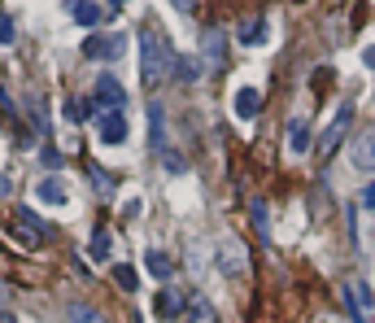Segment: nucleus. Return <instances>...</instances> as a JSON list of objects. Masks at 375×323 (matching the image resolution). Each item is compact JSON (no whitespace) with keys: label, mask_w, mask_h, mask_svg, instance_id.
Listing matches in <instances>:
<instances>
[{"label":"nucleus","mask_w":375,"mask_h":323,"mask_svg":"<svg viewBox=\"0 0 375 323\" xmlns=\"http://www.w3.org/2000/svg\"><path fill=\"white\" fill-rule=\"evenodd\" d=\"M170 74H175V57H170L166 40L144 26L140 31V84H144V92H157Z\"/></svg>","instance_id":"f257e3e1"},{"label":"nucleus","mask_w":375,"mask_h":323,"mask_svg":"<svg viewBox=\"0 0 375 323\" xmlns=\"http://www.w3.org/2000/svg\"><path fill=\"white\" fill-rule=\"evenodd\" d=\"M349 123H353V105L345 101V105L336 109V118L323 127V136H319V157H332V153L340 149V140L349 136Z\"/></svg>","instance_id":"f03ea898"},{"label":"nucleus","mask_w":375,"mask_h":323,"mask_svg":"<svg viewBox=\"0 0 375 323\" xmlns=\"http://www.w3.org/2000/svg\"><path fill=\"white\" fill-rule=\"evenodd\" d=\"M214 253H218V271H223V276L236 280V276H244V271H249V249H244L236 236H223Z\"/></svg>","instance_id":"7ed1b4c3"},{"label":"nucleus","mask_w":375,"mask_h":323,"mask_svg":"<svg viewBox=\"0 0 375 323\" xmlns=\"http://www.w3.org/2000/svg\"><path fill=\"white\" fill-rule=\"evenodd\" d=\"M349 166H353V171H362V175H375V127L353 140V149H349Z\"/></svg>","instance_id":"20e7f679"},{"label":"nucleus","mask_w":375,"mask_h":323,"mask_svg":"<svg viewBox=\"0 0 375 323\" xmlns=\"http://www.w3.org/2000/svg\"><path fill=\"white\" fill-rule=\"evenodd\" d=\"M96 136H101L105 144H122V140H127V118H122V109H109V114L96 118Z\"/></svg>","instance_id":"39448f33"},{"label":"nucleus","mask_w":375,"mask_h":323,"mask_svg":"<svg viewBox=\"0 0 375 323\" xmlns=\"http://www.w3.org/2000/svg\"><path fill=\"white\" fill-rule=\"evenodd\" d=\"M184 319L188 323H218V315H214V301L209 297H188V310H184Z\"/></svg>","instance_id":"423d86ee"},{"label":"nucleus","mask_w":375,"mask_h":323,"mask_svg":"<svg viewBox=\"0 0 375 323\" xmlns=\"http://www.w3.org/2000/svg\"><path fill=\"white\" fill-rule=\"evenodd\" d=\"M236 114L240 118H257V114H262V92H257V88H240L236 92Z\"/></svg>","instance_id":"0eeeda50"},{"label":"nucleus","mask_w":375,"mask_h":323,"mask_svg":"<svg viewBox=\"0 0 375 323\" xmlns=\"http://www.w3.org/2000/svg\"><path fill=\"white\" fill-rule=\"evenodd\" d=\"M184 310H188V301L179 297L175 288H161V293H157V315H161V319H179Z\"/></svg>","instance_id":"6e6552de"},{"label":"nucleus","mask_w":375,"mask_h":323,"mask_svg":"<svg viewBox=\"0 0 375 323\" xmlns=\"http://www.w3.org/2000/svg\"><path fill=\"white\" fill-rule=\"evenodd\" d=\"M96 105H101L105 114L109 109H122V88L113 84V79H101V84H96Z\"/></svg>","instance_id":"1a4fd4ad"},{"label":"nucleus","mask_w":375,"mask_h":323,"mask_svg":"<svg viewBox=\"0 0 375 323\" xmlns=\"http://www.w3.org/2000/svg\"><path fill=\"white\" fill-rule=\"evenodd\" d=\"M144 271H149L153 280H170V271H175V262H170V258L161 253V249H149V253H144Z\"/></svg>","instance_id":"9d476101"},{"label":"nucleus","mask_w":375,"mask_h":323,"mask_svg":"<svg viewBox=\"0 0 375 323\" xmlns=\"http://www.w3.org/2000/svg\"><path fill=\"white\" fill-rule=\"evenodd\" d=\"M66 319H70V323H109V319L96 310V306H88V301H70V306H66Z\"/></svg>","instance_id":"9b49d317"},{"label":"nucleus","mask_w":375,"mask_h":323,"mask_svg":"<svg viewBox=\"0 0 375 323\" xmlns=\"http://www.w3.org/2000/svg\"><path fill=\"white\" fill-rule=\"evenodd\" d=\"M288 149L292 153H310V123H301V118L288 123Z\"/></svg>","instance_id":"f8f14e48"},{"label":"nucleus","mask_w":375,"mask_h":323,"mask_svg":"<svg viewBox=\"0 0 375 323\" xmlns=\"http://www.w3.org/2000/svg\"><path fill=\"white\" fill-rule=\"evenodd\" d=\"M223 53H227V40H223V31H205V61L209 66H223Z\"/></svg>","instance_id":"ddd939ff"},{"label":"nucleus","mask_w":375,"mask_h":323,"mask_svg":"<svg viewBox=\"0 0 375 323\" xmlns=\"http://www.w3.org/2000/svg\"><path fill=\"white\" fill-rule=\"evenodd\" d=\"M35 197H40V201H48V205H61V201H66V184H61L57 175H48V180L35 188Z\"/></svg>","instance_id":"4468645a"},{"label":"nucleus","mask_w":375,"mask_h":323,"mask_svg":"<svg viewBox=\"0 0 375 323\" xmlns=\"http://www.w3.org/2000/svg\"><path fill=\"white\" fill-rule=\"evenodd\" d=\"M249 214H253V228H257V240H262V245H271V219H266V205L257 201V197H249Z\"/></svg>","instance_id":"2eb2a0df"},{"label":"nucleus","mask_w":375,"mask_h":323,"mask_svg":"<svg viewBox=\"0 0 375 323\" xmlns=\"http://www.w3.org/2000/svg\"><path fill=\"white\" fill-rule=\"evenodd\" d=\"M122 40H105V36H88L83 40V57H101V53H118Z\"/></svg>","instance_id":"dca6fc26"},{"label":"nucleus","mask_w":375,"mask_h":323,"mask_svg":"<svg viewBox=\"0 0 375 323\" xmlns=\"http://www.w3.org/2000/svg\"><path fill=\"white\" fill-rule=\"evenodd\" d=\"M149 123H153V149H166V114H161L157 101L149 105Z\"/></svg>","instance_id":"f3484780"},{"label":"nucleus","mask_w":375,"mask_h":323,"mask_svg":"<svg viewBox=\"0 0 375 323\" xmlns=\"http://www.w3.org/2000/svg\"><path fill=\"white\" fill-rule=\"evenodd\" d=\"M18 223L31 232V236H48V223L44 219H35V210H26V205H18Z\"/></svg>","instance_id":"a211bd4d"},{"label":"nucleus","mask_w":375,"mask_h":323,"mask_svg":"<svg viewBox=\"0 0 375 323\" xmlns=\"http://www.w3.org/2000/svg\"><path fill=\"white\" fill-rule=\"evenodd\" d=\"M113 280H118V288H122V293H136V284H140L136 267H127V262H118V267H113Z\"/></svg>","instance_id":"6ab92c4d"},{"label":"nucleus","mask_w":375,"mask_h":323,"mask_svg":"<svg viewBox=\"0 0 375 323\" xmlns=\"http://www.w3.org/2000/svg\"><path fill=\"white\" fill-rule=\"evenodd\" d=\"M74 22H83V26H96V22H101V9H96L92 0H79V5H74Z\"/></svg>","instance_id":"aec40b11"},{"label":"nucleus","mask_w":375,"mask_h":323,"mask_svg":"<svg viewBox=\"0 0 375 323\" xmlns=\"http://www.w3.org/2000/svg\"><path fill=\"white\" fill-rule=\"evenodd\" d=\"M266 40V26L262 22H244L240 26V44H262Z\"/></svg>","instance_id":"412c9836"},{"label":"nucleus","mask_w":375,"mask_h":323,"mask_svg":"<svg viewBox=\"0 0 375 323\" xmlns=\"http://www.w3.org/2000/svg\"><path fill=\"white\" fill-rule=\"evenodd\" d=\"M175 74H179V79H188V84H192V79L201 74V66H197L192 57H175Z\"/></svg>","instance_id":"4be33fe9"},{"label":"nucleus","mask_w":375,"mask_h":323,"mask_svg":"<svg viewBox=\"0 0 375 323\" xmlns=\"http://www.w3.org/2000/svg\"><path fill=\"white\" fill-rule=\"evenodd\" d=\"M13 40H18V26H13L9 13H0V44H13Z\"/></svg>","instance_id":"5701e85b"},{"label":"nucleus","mask_w":375,"mask_h":323,"mask_svg":"<svg viewBox=\"0 0 375 323\" xmlns=\"http://www.w3.org/2000/svg\"><path fill=\"white\" fill-rule=\"evenodd\" d=\"M92 253H96V258L109 253V232H105V228H96V236H92Z\"/></svg>","instance_id":"b1692460"},{"label":"nucleus","mask_w":375,"mask_h":323,"mask_svg":"<svg viewBox=\"0 0 375 323\" xmlns=\"http://www.w3.org/2000/svg\"><path fill=\"white\" fill-rule=\"evenodd\" d=\"M66 118H74V123H79V118H88V105L70 96V101H66Z\"/></svg>","instance_id":"393cba45"},{"label":"nucleus","mask_w":375,"mask_h":323,"mask_svg":"<svg viewBox=\"0 0 375 323\" xmlns=\"http://www.w3.org/2000/svg\"><path fill=\"white\" fill-rule=\"evenodd\" d=\"M44 166H48V171H57V166H61V157H57L53 144H44Z\"/></svg>","instance_id":"a878e982"},{"label":"nucleus","mask_w":375,"mask_h":323,"mask_svg":"<svg viewBox=\"0 0 375 323\" xmlns=\"http://www.w3.org/2000/svg\"><path fill=\"white\" fill-rule=\"evenodd\" d=\"M9 192H13V180H9V175H0V197H9Z\"/></svg>","instance_id":"bb28decb"},{"label":"nucleus","mask_w":375,"mask_h":323,"mask_svg":"<svg viewBox=\"0 0 375 323\" xmlns=\"http://www.w3.org/2000/svg\"><path fill=\"white\" fill-rule=\"evenodd\" d=\"M362 61H367V66L375 70V44H371V48H367V53H362Z\"/></svg>","instance_id":"cd10ccee"},{"label":"nucleus","mask_w":375,"mask_h":323,"mask_svg":"<svg viewBox=\"0 0 375 323\" xmlns=\"http://www.w3.org/2000/svg\"><path fill=\"white\" fill-rule=\"evenodd\" d=\"M170 5H175V9H184V13H188L192 5H197V0H170Z\"/></svg>","instance_id":"c85d7f7f"},{"label":"nucleus","mask_w":375,"mask_h":323,"mask_svg":"<svg viewBox=\"0 0 375 323\" xmlns=\"http://www.w3.org/2000/svg\"><path fill=\"white\" fill-rule=\"evenodd\" d=\"M0 323H18V319H13V315H9V310H0Z\"/></svg>","instance_id":"c756f323"},{"label":"nucleus","mask_w":375,"mask_h":323,"mask_svg":"<svg viewBox=\"0 0 375 323\" xmlns=\"http://www.w3.org/2000/svg\"><path fill=\"white\" fill-rule=\"evenodd\" d=\"M0 310H5V280H0Z\"/></svg>","instance_id":"7c9ffc66"},{"label":"nucleus","mask_w":375,"mask_h":323,"mask_svg":"<svg viewBox=\"0 0 375 323\" xmlns=\"http://www.w3.org/2000/svg\"><path fill=\"white\" fill-rule=\"evenodd\" d=\"M113 5H122V0H113Z\"/></svg>","instance_id":"2f4dec72"}]
</instances>
